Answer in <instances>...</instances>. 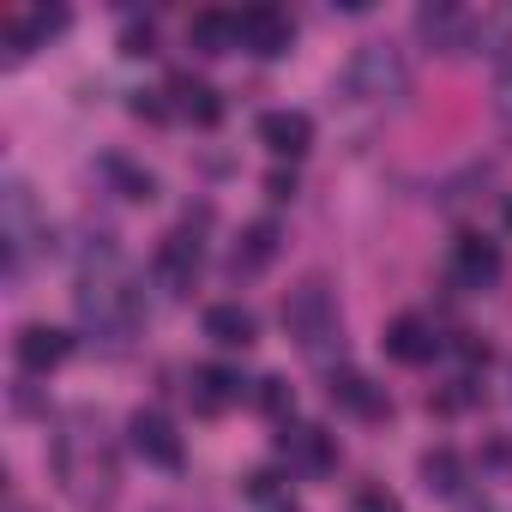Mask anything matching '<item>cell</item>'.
Masks as SVG:
<instances>
[{
    "label": "cell",
    "mask_w": 512,
    "mask_h": 512,
    "mask_svg": "<svg viewBox=\"0 0 512 512\" xmlns=\"http://www.w3.org/2000/svg\"><path fill=\"white\" fill-rule=\"evenodd\" d=\"M13 356H19L25 374H49V368H61V362L73 356V338L55 332V326H25V332L13 338Z\"/></svg>",
    "instance_id": "8fae6325"
},
{
    "label": "cell",
    "mask_w": 512,
    "mask_h": 512,
    "mask_svg": "<svg viewBox=\"0 0 512 512\" xmlns=\"http://www.w3.org/2000/svg\"><path fill=\"white\" fill-rule=\"evenodd\" d=\"M260 145H266L272 157H308L314 121H308L302 109H266V115H260Z\"/></svg>",
    "instance_id": "9c48e42d"
},
{
    "label": "cell",
    "mask_w": 512,
    "mask_h": 512,
    "mask_svg": "<svg viewBox=\"0 0 512 512\" xmlns=\"http://www.w3.org/2000/svg\"><path fill=\"white\" fill-rule=\"evenodd\" d=\"M55 476L67 482L73 500H109L115 494V452L91 428H67L55 440Z\"/></svg>",
    "instance_id": "7a4b0ae2"
},
{
    "label": "cell",
    "mask_w": 512,
    "mask_h": 512,
    "mask_svg": "<svg viewBox=\"0 0 512 512\" xmlns=\"http://www.w3.org/2000/svg\"><path fill=\"white\" fill-rule=\"evenodd\" d=\"M235 43L247 49V55H284L290 43H296V25H290V13H278V7H241L235 13Z\"/></svg>",
    "instance_id": "5b68a950"
},
{
    "label": "cell",
    "mask_w": 512,
    "mask_h": 512,
    "mask_svg": "<svg viewBox=\"0 0 512 512\" xmlns=\"http://www.w3.org/2000/svg\"><path fill=\"white\" fill-rule=\"evenodd\" d=\"M278 241H284V235H278V223H272V217L247 223V229H241V241H235V260H229V272H235V278L266 272V266L278 260Z\"/></svg>",
    "instance_id": "5bb4252c"
},
{
    "label": "cell",
    "mask_w": 512,
    "mask_h": 512,
    "mask_svg": "<svg viewBox=\"0 0 512 512\" xmlns=\"http://www.w3.org/2000/svg\"><path fill=\"white\" fill-rule=\"evenodd\" d=\"M73 302H79V320H85L97 338H109V344H127V338L145 326V296L133 290V272H127L121 247H115L109 235H97V253H91L85 272H79Z\"/></svg>",
    "instance_id": "6da1fadb"
},
{
    "label": "cell",
    "mask_w": 512,
    "mask_h": 512,
    "mask_svg": "<svg viewBox=\"0 0 512 512\" xmlns=\"http://www.w3.org/2000/svg\"><path fill=\"white\" fill-rule=\"evenodd\" d=\"M434 350H440V338H434V326H428L422 314H398V320L386 326V356H392V362L422 368V362H434Z\"/></svg>",
    "instance_id": "7c38bea8"
},
{
    "label": "cell",
    "mask_w": 512,
    "mask_h": 512,
    "mask_svg": "<svg viewBox=\"0 0 512 512\" xmlns=\"http://www.w3.org/2000/svg\"><path fill=\"white\" fill-rule=\"evenodd\" d=\"M0 211H7V272L19 278V272H25V253H31V241H37L31 187H25V181H7V193H0Z\"/></svg>",
    "instance_id": "ba28073f"
},
{
    "label": "cell",
    "mask_w": 512,
    "mask_h": 512,
    "mask_svg": "<svg viewBox=\"0 0 512 512\" xmlns=\"http://www.w3.org/2000/svg\"><path fill=\"white\" fill-rule=\"evenodd\" d=\"M169 97H175V109H181L193 127H217V121H223V97H217L205 79H187V73H181V79L169 85Z\"/></svg>",
    "instance_id": "ac0fdd59"
},
{
    "label": "cell",
    "mask_w": 512,
    "mask_h": 512,
    "mask_svg": "<svg viewBox=\"0 0 512 512\" xmlns=\"http://www.w3.org/2000/svg\"><path fill=\"white\" fill-rule=\"evenodd\" d=\"M350 512H404V506H398V494H392V488H362Z\"/></svg>",
    "instance_id": "d4e9b609"
},
{
    "label": "cell",
    "mask_w": 512,
    "mask_h": 512,
    "mask_svg": "<svg viewBox=\"0 0 512 512\" xmlns=\"http://www.w3.org/2000/svg\"><path fill=\"white\" fill-rule=\"evenodd\" d=\"M55 31H67V7H31V13L7 19V55L25 61V55H31L43 37H55Z\"/></svg>",
    "instance_id": "9a60e30c"
},
{
    "label": "cell",
    "mask_w": 512,
    "mask_h": 512,
    "mask_svg": "<svg viewBox=\"0 0 512 512\" xmlns=\"http://www.w3.org/2000/svg\"><path fill=\"white\" fill-rule=\"evenodd\" d=\"M199 266H205V253H199V235H193V229L163 235L157 260H151V272H157V284H163L169 296H187V290L199 284Z\"/></svg>",
    "instance_id": "8992f818"
},
{
    "label": "cell",
    "mask_w": 512,
    "mask_h": 512,
    "mask_svg": "<svg viewBox=\"0 0 512 512\" xmlns=\"http://www.w3.org/2000/svg\"><path fill=\"white\" fill-rule=\"evenodd\" d=\"M278 452L290 458V470H308V476H320V470H332V464H338V446H332V434H326V428H284Z\"/></svg>",
    "instance_id": "4fadbf2b"
},
{
    "label": "cell",
    "mask_w": 512,
    "mask_h": 512,
    "mask_svg": "<svg viewBox=\"0 0 512 512\" xmlns=\"http://www.w3.org/2000/svg\"><path fill=\"white\" fill-rule=\"evenodd\" d=\"M344 91H350L356 103H398V97H410V61H404L392 43H362V49L350 55Z\"/></svg>",
    "instance_id": "3957f363"
},
{
    "label": "cell",
    "mask_w": 512,
    "mask_h": 512,
    "mask_svg": "<svg viewBox=\"0 0 512 512\" xmlns=\"http://www.w3.org/2000/svg\"><path fill=\"white\" fill-rule=\"evenodd\" d=\"M127 55H151V25L145 31H127Z\"/></svg>",
    "instance_id": "4316f807"
},
{
    "label": "cell",
    "mask_w": 512,
    "mask_h": 512,
    "mask_svg": "<svg viewBox=\"0 0 512 512\" xmlns=\"http://www.w3.org/2000/svg\"><path fill=\"white\" fill-rule=\"evenodd\" d=\"M127 434H133V452H139L145 464H157V470H181V434H175V422H169L163 410H133Z\"/></svg>",
    "instance_id": "52a82bcc"
},
{
    "label": "cell",
    "mask_w": 512,
    "mask_h": 512,
    "mask_svg": "<svg viewBox=\"0 0 512 512\" xmlns=\"http://www.w3.org/2000/svg\"><path fill=\"white\" fill-rule=\"evenodd\" d=\"M235 398H241V374H229V368H199L193 374V410L199 416H223Z\"/></svg>",
    "instance_id": "d6986e66"
},
{
    "label": "cell",
    "mask_w": 512,
    "mask_h": 512,
    "mask_svg": "<svg viewBox=\"0 0 512 512\" xmlns=\"http://www.w3.org/2000/svg\"><path fill=\"white\" fill-rule=\"evenodd\" d=\"M187 43H193L199 55H229V49H235V13H217V7L193 13V19H187Z\"/></svg>",
    "instance_id": "ffe728a7"
},
{
    "label": "cell",
    "mask_w": 512,
    "mask_h": 512,
    "mask_svg": "<svg viewBox=\"0 0 512 512\" xmlns=\"http://www.w3.org/2000/svg\"><path fill=\"white\" fill-rule=\"evenodd\" d=\"M422 488L428 494H440V500H452L458 488H464V464H458V452L452 446H434V452H422Z\"/></svg>",
    "instance_id": "44dd1931"
},
{
    "label": "cell",
    "mask_w": 512,
    "mask_h": 512,
    "mask_svg": "<svg viewBox=\"0 0 512 512\" xmlns=\"http://www.w3.org/2000/svg\"><path fill=\"white\" fill-rule=\"evenodd\" d=\"M253 398H260V410L278 416V422H290V410H296V392H290V380H278V374H266Z\"/></svg>",
    "instance_id": "cb8c5ba5"
},
{
    "label": "cell",
    "mask_w": 512,
    "mask_h": 512,
    "mask_svg": "<svg viewBox=\"0 0 512 512\" xmlns=\"http://www.w3.org/2000/svg\"><path fill=\"white\" fill-rule=\"evenodd\" d=\"M494 109H500V121L512 127V61L500 67V79H494Z\"/></svg>",
    "instance_id": "484cf974"
},
{
    "label": "cell",
    "mask_w": 512,
    "mask_h": 512,
    "mask_svg": "<svg viewBox=\"0 0 512 512\" xmlns=\"http://www.w3.org/2000/svg\"><path fill=\"white\" fill-rule=\"evenodd\" d=\"M332 404L350 410V416H368V422L386 416V392H380L368 374H356V368H338V374H332Z\"/></svg>",
    "instance_id": "2e32d148"
},
{
    "label": "cell",
    "mask_w": 512,
    "mask_h": 512,
    "mask_svg": "<svg viewBox=\"0 0 512 512\" xmlns=\"http://www.w3.org/2000/svg\"><path fill=\"white\" fill-rule=\"evenodd\" d=\"M284 332H290L308 356H326V350L338 344V296H332L320 278L296 284V290L284 296Z\"/></svg>",
    "instance_id": "277c9868"
},
{
    "label": "cell",
    "mask_w": 512,
    "mask_h": 512,
    "mask_svg": "<svg viewBox=\"0 0 512 512\" xmlns=\"http://www.w3.org/2000/svg\"><path fill=\"white\" fill-rule=\"evenodd\" d=\"M494 278H500V247L482 241V235H464L452 247V284L458 290H488Z\"/></svg>",
    "instance_id": "30bf717a"
},
{
    "label": "cell",
    "mask_w": 512,
    "mask_h": 512,
    "mask_svg": "<svg viewBox=\"0 0 512 512\" xmlns=\"http://www.w3.org/2000/svg\"><path fill=\"white\" fill-rule=\"evenodd\" d=\"M103 175L121 187V199H151V193H157L151 169H133V163H121V157H109V163H103Z\"/></svg>",
    "instance_id": "603a6c76"
},
{
    "label": "cell",
    "mask_w": 512,
    "mask_h": 512,
    "mask_svg": "<svg viewBox=\"0 0 512 512\" xmlns=\"http://www.w3.org/2000/svg\"><path fill=\"white\" fill-rule=\"evenodd\" d=\"M416 31L434 37L440 49H458V43L470 37V19H464L458 7H422V13H416Z\"/></svg>",
    "instance_id": "7402d4cb"
},
{
    "label": "cell",
    "mask_w": 512,
    "mask_h": 512,
    "mask_svg": "<svg viewBox=\"0 0 512 512\" xmlns=\"http://www.w3.org/2000/svg\"><path fill=\"white\" fill-rule=\"evenodd\" d=\"M205 338H217L223 350H247L260 338V320H253L241 302H217V308H205Z\"/></svg>",
    "instance_id": "e0dca14e"
},
{
    "label": "cell",
    "mask_w": 512,
    "mask_h": 512,
    "mask_svg": "<svg viewBox=\"0 0 512 512\" xmlns=\"http://www.w3.org/2000/svg\"><path fill=\"white\" fill-rule=\"evenodd\" d=\"M266 187H272V199H290V193H296V175H284V169H278Z\"/></svg>",
    "instance_id": "83f0119b"
}]
</instances>
